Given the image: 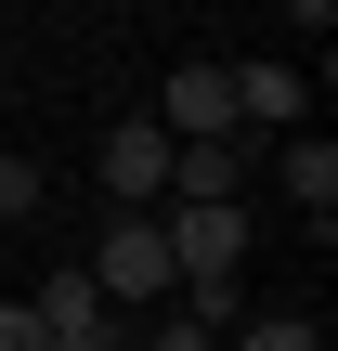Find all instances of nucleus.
Returning <instances> with one entry per match:
<instances>
[{
	"mask_svg": "<svg viewBox=\"0 0 338 351\" xmlns=\"http://www.w3.org/2000/svg\"><path fill=\"white\" fill-rule=\"evenodd\" d=\"M156 234H169V287H234L248 261V208H169Z\"/></svg>",
	"mask_w": 338,
	"mask_h": 351,
	"instance_id": "f03ea898",
	"label": "nucleus"
},
{
	"mask_svg": "<svg viewBox=\"0 0 338 351\" xmlns=\"http://www.w3.org/2000/svg\"><path fill=\"white\" fill-rule=\"evenodd\" d=\"M234 182H248L234 143H169V195H182V208H234Z\"/></svg>",
	"mask_w": 338,
	"mask_h": 351,
	"instance_id": "423d86ee",
	"label": "nucleus"
},
{
	"mask_svg": "<svg viewBox=\"0 0 338 351\" xmlns=\"http://www.w3.org/2000/svg\"><path fill=\"white\" fill-rule=\"evenodd\" d=\"M143 351H221V339H195V326H156V339H143Z\"/></svg>",
	"mask_w": 338,
	"mask_h": 351,
	"instance_id": "f8f14e48",
	"label": "nucleus"
},
{
	"mask_svg": "<svg viewBox=\"0 0 338 351\" xmlns=\"http://www.w3.org/2000/svg\"><path fill=\"white\" fill-rule=\"evenodd\" d=\"M287 195L326 221V208H338V143H287Z\"/></svg>",
	"mask_w": 338,
	"mask_h": 351,
	"instance_id": "6e6552de",
	"label": "nucleus"
},
{
	"mask_svg": "<svg viewBox=\"0 0 338 351\" xmlns=\"http://www.w3.org/2000/svg\"><path fill=\"white\" fill-rule=\"evenodd\" d=\"M156 130L169 143H234V78L221 65H169L156 78Z\"/></svg>",
	"mask_w": 338,
	"mask_h": 351,
	"instance_id": "7ed1b4c3",
	"label": "nucleus"
},
{
	"mask_svg": "<svg viewBox=\"0 0 338 351\" xmlns=\"http://www.w3.org/2000/svg\"><path fill=\"white\" fill-rule=\"evenodd\" d=\"M156 287H169V234H156V208H117L104 247H91V300L117 313V300H156Z\"/></svg>",
	"mask_w": 338,
	"mask_h": 351,
	"instance_id": "f257e3e1",
	"label": "nucleus"
},
{
	"mask_svg": "<svg viewBox=\"0 0 338 351\" xmlns=\"http://www.w3.org/2000/svg\"><path fill=\"white\" fill-rule=\"evenodd\" d=\"M221 351H326V326H313V313H248Z\"/></svg>",
	"mask_w": 338,
	"mask_h": 351,
	"instance_id": "1a4fd4ad",
	"label": "nucleus"
},
{
	"mask_svg": "<svg viewBox=\"0 0 338 351\" xmlns=\"http://www.w3.org/2000/svg\"><path fill=\"white\" fill-rule=\"evenodd\" d=\"M234 78V130H300V78L287 65H221Z\"/></svg>",
	"mask_w": 338,
	"mask_h": 351,
	"instance_id": "0eeeda50",
	"label": "nucleus"
},
{
	"mask_svg": "<svg viewBox=\"0 0 338 351\" xmlns=\"http://www.w3.org/2000/svg\"><path fill=\"white\" fill-rule=\"evenodd\" d=\"M26 313H39V351H117V313L91 300V274H52Z\"/></svg>",
	"mask_w": 338,
	"mask_h": 351,
	"instance_id": "20e7f679",
	"label": "nucleus"
},
{
	"mask_svg": "<svg viewBox=\"0 0 338 351\" xmlns=\"http://www.w3.org/2000/svg\"><path fill=\"white\" fill-rule=\"evenodd\" d=\"M0 351H39V313L26 300H0Z\"/></svg>",
	"mask_w": 338,
	"mask_h": 351,
	"instance_id": "9b49d317",
	"label": "nucleus"
},
{
	"mask_svg": "<svg viewBox=\"0 0 338 351\" xmlns=\"http://www.w3.org/2000/svg\"><path fill=\"white\" fill-rule=\"evenodd\" d=\"M104 182H117L130 208H156V195H169V130H156V117H130V130H104Z\"/></svg>",
	"mask_w": 338,
	"mask_h": 351,
	"instance_id": "39448f33",
	"label": "nucleus"
},
{
	"mask_svg": "<svg viewBox=\"0 0 338 351\" xmlns=\"http://www.w3.org/2000/svg\"><path fill=\"white\" fill-rule=\"evenodd\" d=\"M39 195H52V182H39L26 156H0V221H39Z\"/></svg>",
	"mask_w": 338,
	"mask_h": 351,
	"instance_id": "9d476101",
	"label": "nucleus"
}]
</instances>
